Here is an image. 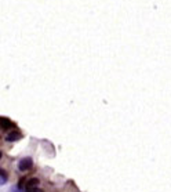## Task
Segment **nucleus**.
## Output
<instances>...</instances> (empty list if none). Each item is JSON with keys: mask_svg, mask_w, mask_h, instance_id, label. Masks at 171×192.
Wrapping results in <instances>:
<instances>
[{"mask_svg": "<svg viewBox=\"0 0 171 192\" xmlns=\"http://www.w3.org/2000/svg\"><path fill=\"white\" fill-rule=\"evenodd\" d=\"M32 166H33L32 158H23V159H21L19 163H18V169H19L21 171H28V170L32 169Z\"/></svg>", "mask_w": 171, "mask_h": 192, "instance_id": "nucleus-1", "label": "nucleus"}, {"mask_svg": "<svg viewBox=\"0 0 171 192\" xmlns=\"http://www.w3.org/2000/svg\"><path fill=\"white\" fill-rule=\"evenodd\" d=\"M33 192H43V191H41L40 188H36V189H35V191H33Z\"/></svg>", "mask_w": 171, "mask_h": 192, "instance_id": "nucleus-7", "label": "nucleus"}, {"mask_svg": "<svg viewBox=\"0 0 171 192\" xmlns=\"http://www.w3.org/2000/svg\"><path fill=\"white\" fill-rule=\"evenodd\" d=\"M6 181H7V173L0 169V184H4Z\"/></svg>", "mask_w": 171, "mask_h": 192, "instance_id": "nucleus-5", "label": "nucleus"}, {"mask_svg": "<svg viewBox=\"0 0 171 192\" xmlns=\"http://www.w3.org/2000/svg\"><path fill=\"white\" fill-rule=\"evenodd\" d=\"M14 124H13V122L7 118H0V127L3 128V130H8L10 127H13Z\"/></svg>", "mask_w": 171, "mask_h": 192, "instance_id": "nucleus-4", "label": "nucleus"}, {"mask_svg": "<svg viewBox=\"0 0 171 192\" xmlns=\"http://www.w3.org/2000/svg\"><path fill=\"white\" fill-rule=\"evenodd\" d=\"M21 137H22V134H21L19 131L14 130V131L8 133L7 136H6V140H7V141H17V140H19Z\"/></svg>", "mask_w": 171, "mask_h": 192, "instance_id": "nucleus-3", "label": "nucleus"}, {"mask_svg": "<svg viewBox=\"0 0 171 192\" xmlns=\"http://www.w3.org/2000/svg\"><path fill=\"white\" fill-rule=\"evenodd\" d=\"M18 188L19 189H25V180H19V183H18Z\"/></svg>", "mask_w": 171, "mask_h": 192, "instance_id": "nucleus-6", "label": "nucleus"}, {"mask_svg": "<svg viewBox=\"0 0 171 192\" xmlns=\"http://www.w3.org/2000/svg\"><path fill=\"white\" fill-rule=\"evenodd\" d=\"M0 158H1V152H0Z\"/></svg>", "mask_w": 171, "mask_h": 192, "instance_id": "nucleus-8", "label": "nucleus"}, {"mask_svg": "<svg viewBox=\"0 0 171 192\" xmlns=\"http://www.w3.org/2000/svg\"><path fill=\"white\" fill-rule=\"evenodd\" d=\"M39 185V180L37 178H32L31 181H28V184L25 185V191L26 192H33Z\"/></svg>", "mask_w": 171, "mask_h": 192, "instance_id": "nucleus-2", "label": "nucleus"}]
</instances>
